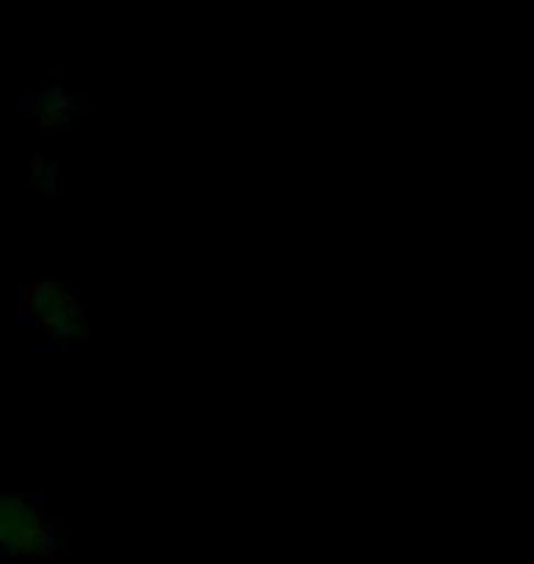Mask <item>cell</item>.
<instances>
[{
	"instance_id": "3",
	"label": "cell",
	"mask_w": 534,
	"mask_h": 564,
	"mask_svg": "<svg viewBox=\"0 0 534 564\" xmlns=\"http://www.w3.org/2000/svg\"><path fill=\"white\" fill-rule=\"evenodd\" d=\"M37 118H41V126H63V121H70L74 118V96L66 93L63 85L44 88V93L37 96Z\"/></svg>"
},
{
	"instance_id": "1",
	"label": "cell",
	"mask_w": 534,
	"mask_h": 564,
	"mask_svg": "<svg viewBox=\"0 0 534 564\" xmlns=\"http://www.w3.org/2000/svg\"><path fill=\"white\" fill-rule=\"evenodd\" d=\"M0 561H55V532L37 495L0 491Z\"/></svg>"
},
{
	"instance_id": "2",
	"label": "cell",
	"mask_w": 534,
	"mask_h": 564,
	"mask_svg": "<svg viewBox=\"0 0 534 564\" xmlns=\"http://www.w3.org/2000/svg\"><path fill=\"white\" fill-rule=\"evenodd\" d=\"M19 315L48 345H70L88 330V312L70 290L52 279H30L19 290Z\"/></svg>"
}]
</instances>
